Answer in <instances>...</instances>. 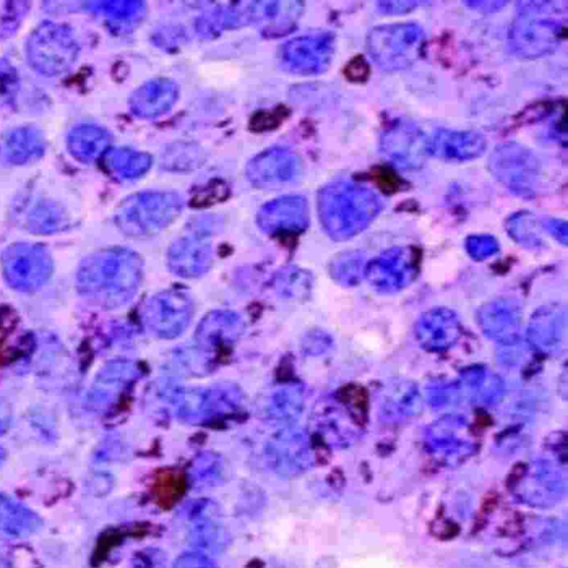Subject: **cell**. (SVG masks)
Segmentation results:
<instances>
[{
  "instance_id": "25",
  "label": "cell",
  "mask_w": 568,
  "mask_h": 568,
  "mask_svg": "<svg viewBox=\"0 0 568 568\" xmlns=\"http://www.w3.org/2000/svg\"><path fill=\"white\" fill-rule=\"evenodd\" d=\"M153 165L150 155L130 148L108 150L104 156L107 172L119 180H135L145 176Z\"/></svg>"
},
{
  "instance_id": "19",
  "label": "cell",
  "mask_w": 568,
  "mask_h": 568,
  "mask_svg": "<svg viewBox=\"0 0 568 568\" xmlns=\"http://www.w3.org/2000/svg\"><path fill=\"white\" fill-rule=\"evenodd\" d=\"M179 98L178 85L157 78L137 88L130 98V108L140 118L150 119L167 113Z\"/></svg>"
},
{
  "instance_id": "20",
  "label": "cell",
  "mask_w": 568,
  "mask_h": 568,
  "mask_svg": "<svg viewBox=\"0 0 568 568\" xmlns=\"http://www.w3.org/2000/svg\"><path fill=\"white\" fill-rule=\"evenodd\" d=\"M149 311L150 326L164 336L179 335L191 319V306L182 294L158 297Z\"/></svg>"
},
{
  "instance_id": "6",
  "label": "cell",
  "mask_w": 568,
  "mask_h": 568,
  "mask_svg": "<svg viewBox=\"0 0 568 568\" xmlns=\"http://www.w3.org/2000/svg\"><path fill=\"white\" fill-rule=\"evenodd\" d=\"M32 68L47 77L68 73L80 55L78 41L70 27L57 23L41 24L26 47Z\"/></svg>"
},
{
  "instance_id": "32",
  "label": "cell",
  "mask_w": 568,
  "mask_h": 568,
  "mask_svg": "<svg viewBox=\"0 0 568 568\" xmlns=\"http://www.w3.org/2000/svg\"><path fill=\"white\" fill-rule=\"evenodd\" d=\"M19 90V75L10 62L0 60V107L10 105Z\"/></svg>"
},
{
  "instance_id": "40",
  "label": "cell",
  "mask_w": 568,
  "mask_h": 568,
  "mask_svg": "<svg viewBox=\"0 0 568 568\" xmlns=\"http://www.w3.org/2000/svg\"><path fill=\"white\" fill-rule=\"evenodd\" d=\"M11 423V411L8 404L0 402V432L4 431L10 426Z\"/></svg>"
},
{
  "instance_id": "35",
  "label": "cell",
  "mask_w": 568,
  "mask_h": 568,
  "mask_svg": "<svg viewBox=\"0 0 568 568\" xmlns=\"http://www.w3.org/2000/svg\"><path fill=\"white\" fill-rule=\"evenodd\" d=\"M173 568H217L215 564L201 553H188L181 555Z\"/></svg>"
},
{
  "instance_id": "36",
  "label": "cell",
  "mask_w": 568,
  "mask_h": 568,
  "mask_svg": "<svg viewBox=\"0 0 568 568\" xmlns=\"http://www.w3.org/2000/svg\"><path fill=\"white\" fill-rule=\"evenodd\" d=\"M422 2H378L377 11L385 15H401L414 11L424 5Z\"/></svg>"
},
{
  "instance_id": "37",
  "label": "cell",
  "mask_w": 568,
  "mask_h": 568,
  "mask_svg": "<svg viewBox=\"0 0 568 568\" xmlns=\"http://www.w3.org/2000/svg\"><path fill=\"white\" fill-rule=\"evenodd\" d=\"M544 228L552 234L557 241L564 245L567 243V223L558 219H548L544 223Z\"/></svg>"
},
{
  "instance_id": "23",
  "label": "cell",
  "mask_w": 568,
  "mask_h": 568,
  "mask_svg": "<svg viewBox=\"0 0 568 568\" xmlns=\"http://www.w3.org/2000/svg\"><path fill=\"white\" fill-rule=\"evenodd\" d=\"M419 389L410 382H394L380 396V411L391 419L408 418L421 411Z\"/></svg>"
},
{
  "instance_id": "1",
  "label": "cell",
  "mask_w": 568,
  "mask_h": 568,
  "mask_svg": "<svg viewBox=\"0 0 568 568\" xmlns=\"http://www.w3.org/2000/svg\"><path fill=\"white\" fill-rule=\"evenodd\" d=\"M141 262L128 249L112 247L96 252L80 266L76 286L88 301L113 307L129 301L136 290Z\"/></svg>"
},
{
  "instance_id": "21",
  "label": "cell",
  "mask_w": 568,
  "mask_h": 568,
  "mask_svg": "<svg viewBox=\"0 0 568 568\" xmlns=\"http://www.w3.org/2000/svg\"><path fill=\"white\" fill-rule=\"evenodd\" d=\"M44 135L33 128L14 129L0 137V160L10 165H25L43 156Z\"/></svg>"
},
{
  "instance_id": "22",
  "label": "cell",
  "mask_w": 568,
  "mask_h": 568,
  "mask_svg": "<svg viewBox=\"0 0 568 568\" xmlns=\"http://www.w3.org/2000/svg\"><path fill=\"white\" fill-rule=\"evenodd\" d=\"M130 373V366L121 362L109 363L102 368L87 395L88 409L95 412L106 410L113 402Z\"/></svg>"
},
{
  "instance_id": "18",
  "label": "cell",
  "mask_w": 568,
  "mask_h": 568,
  "mask_svg": "<svg viewBox=\"0 0 568 568\" xmlns=\"http://www.w3.org/2000/svg\"><path fill=\"white\" fill-rule=\"evenodd\" d=\"M567 317L565 307L544 306L532 317L529 340L537 351L558 354L565 345Z\"/></svg>"
},
{
  "instance_id": "28",
  "label": "cell",
  "mask_w": 568,
  "mask_h": 568,
  "mask_svg": "<svg viewBox=\"0 0 568 568\" xmlns=\"http://www.w3.org/2000/svg\"><path fill=\"white\" fill-rule=\"evenodd\" d=\"M69 219L64 210L51 202H39L26 217V228L37 234H51L64 230Z\"/></svg>"
},
{
  "instance_id": "7",
  "label": "cell",
  "mask_w": 568,
  "mask_h": 568,
  "mask_svg": "<svg viewBox=\"0 0 568 568\" xmlns=\"http://www.w3.org/2000/svg\"><path fill=\"white\" fill-rule=\"evenodd\" d=\"M487 166L491 174L515 195L525 200L535 196L541 166L532 150L519 143L500 144Z\"/></svg>"
},
{
  "instance_id": "4",
  "label": "cell",
  "mask_w": 568,
  "mask_h": 568,
  "mask_svg": "<svg viewBox=\"0 0 568 568\" xmlns=\"http://www.w3.org/2000/svg\"><path fill=\"white\" fill-rule=\"evenodd\" d=\"M183 208L173 192H143L124 200L117 208L116 222L125 233L147 235L173 222Z\"/></svg>"
},
{
  "instance_id": "39",
  "label": "cell",
  "mask_w": 568,
  "mask_h": 568,
  "mask_svg": "<svg viewBox=\"0 0 568 568\" xmlns=\"http://www.w3.org/2000/svg\"><path fill=\"white\" fill-rule=\"evenodd\" d=\"M469 8L484 12V13H493L501 10L504 7H507L508 3L505 2H468L466 3Z\"/></svg>"
},
{
  "instance_id": "11",
  "label": "cell",
  "mask_w": 568,
  "mask_h": 568,
  "mask_svg": "<svg viewBox=\"0 0 568 568\" xmlns=\"http://www.w3.org/2000/svg\"><path fill=\"white\" fill-rule=\"evenodd\" d=\"M428 140L418 125L398 122L382 136V155L404 171L420 169L428 156Z\"/></svg>"
},
{
  "instance_id": "38",
  "label": "cell",
  "mask_w": 568,
  "mask_h": 568,
  "mask_svg": "<svg viewBox=\"0 0 568 568\" xmlns=\"http://www.w3.org/2000/svg\"><path fill=\"white\" fill-rule=\"evenodd\" d=\"M368 68L363 59H355L351 62L348 69V76L353 81H363L366 78Z\"/></svg>"
},
{
  "instance_id": "10",
  "label": "cell",
  "mask_w": 568,
  "mask_h": 568,
  "mask_svg": "<svg viewBox=\"0 0 568 568\" xmlns=\"http://www.w3.org/2000/svg\"><path fill=\"white\" fill-rule=\"evenodd\" d=\"M418 276L415 251L395 246L365 266L364 278L375 289L394 293L410 286Z\"/></svg>"
},
{
  "instance_id": "30",
  "label": "cell",
  "mask_w": 568,
  "mask_h": 568,
  "mask_svg": "<svg viewBox=\"0 0 568 568\" xmlns=\"http://www.w3.org/2000/svg\"><path fill=\"white\" fill-rule=\"evenodd\" d=\"M510 235L522 245L535 247L542 244L537 234V221L532 214L519 213L513 215L508 223Z\"/></svg>"
},
{
  "instance_id": "31",
  "label": "cell",
  "mask_w": 568,
  "mask_h": 568,
  "mask_svg": "<svg viewBox=\"0 0 568 568\" xmlns=\"http://www.w3.org/2000/svg\"><path fill=\"white\" fill-rule=\"evenodd\" d=\"M365 266L362 255L358 252H349L335 263L333 273L341 283L354 286L364 277Z\"/></svg>"
},
{
  "instance_id": "26",
  "label": "cell",
  "mask_w": 568,
  "mask_h": 568,
  "mask_svg": "<svg viewBox=\"0 0 568 568\" xmlns=\"http://www.w3.org/2000/svg\"><path fill=\"white\" fill-rule=\"evenodd\" d=\"M460 387L471 401L487 406L498 402L504 394L500 378L482 367H471L464 371Z\"/></svg>"
},
{
  "instance_id": "2",
  "label": "cell",
  "mask_w": 568,
  "mask_h": 568,
  "mask_svg": "<svg viewBox=\"0 0 568 568\" xmlns=\"http://www.w3.org/2000/svg\"><path fill=\"white\" fill-rule=\"evenodd\" d=\"M384 203L371 188L352 181H336L318 195V213L327 233L338 241L364 231L380 215Z\"/></svg>"
},
{
  "instance_id": "27",
  "label": "cell",
  "mask_w": 568,
  "mask_h": 568,
  "mask_svg": "<svg viewBox=\"0 0 568 568\" xmlns=\"http://www.w3.org/2000/svg\"><path fill=\"white\" fill-rule=\"evenodd\" d=\"M87 9L104 15L112 26L117 28H129L138 24L144 17L146 5L134 0H121V2H95L86 4Z\"/></svg>"
},
{
  "instance_id": "29",
  "label": "cell",
  "mask_w": 568,
  "mask_h": 568,
  "mask_svg": "<svg viewBox=\"0 0 568 568\" xmlns=\"http://www.w3.org/2000/svg\"><path fill=\"white\" fill-rule=\"evenodd\" d=\"M194 512H191L193 521L192 534L196 542L202 546L212 547L222 542L223 532L220 523L214 519L215 512L213 505H196Z\"/></svg>"
},
{
  "instance_id": "13",
  "label": "cell",
  "mask_w": 568,
  "mask_h": 568,
  "mask_svg": "<svg viewBox=\"0 0 568 568\" xmlns=\"http://www.w3.org/2000/svg\"><path fill=\"white\" fill-rule=\"evenodd\" d=\"M213 220H200L181 239L177 240L170 249V263L181 274H198L205 270L212 261V234Z\"/></svg>"
},
{
  "instance_id": "17",
  "label": "cell",
  "mask_w": 568,
  "mask_h": 568,
  "mask_svg": "<svg viewBox=\"0 0 568 568\" xmlns=\"http://www.w3.org/2000/svg\"><path fill=\"white\" fill-rule=\"evenodd\" d=\"M487 148L478 132L439 130L428 140V156L446 161H470L482 157Z\"/></svg>"
},
{
  "instance_id": "14",
  "label": "cell",
  "mask_w": 568,
  "mask_h": 568,
  "mask_svg": "<svg viewBox=\"0 0 568 568\" xmlns=\"http://www.w3.org/2000/svg\"><path fill=\"white\" fill-rule=\"evenodd\" d=\"M483 334L504 346L516 345L521 330L522 311L516 300L499 299L484 305L478 315Z\"/></svg>"
},
{
  "instance_id": "34",
  "label": "cell",
  "mask_w": 568,
  "mask_h": 568,
  "mask_svg": "<svg viewBox=\"0 0 568 568\" xmlns=\"http://www.w3.org/2000/svg\"><path fill=\"white\" fill-rule=\"evenodd\" d=\"M460 397V389L456 386H432L428 389L430 403L433 407H446L456 402Z\"/></svg>"
},
{
  "instance_id": "3",
  "label": "cell",
  "mask_w": 568,
  "mask_h": 568,
  "mask_svg": "<svg viewBox=\"0 0 568 568\" xmlns=\"http://www.w3.org/2000/svg\"><path fill=\"white\" fill-rule=\"evenodd\" d=\"M510 31L513 51L524 59L554 52L566 35L568 3L522 2Z\"/></svg>"
},
{
  "instance_id": "16",
  "label": "cell",
  "mask_w": 568,
  "mask_h": 568,
  "mask_svg": "<svg viewBox=\"0 0 568 568\" xmlns=\"http://www.w3.org/2000/svg\"><path fill=\"white\" fill-rule=\"evenodd\" d=\"M309 205L302 196H285L266 204L258 214V223L271 234L299 233L309 226Z\"/></svg>"
},
{
  "instance_id": "12",
  "label": "cell",
  "mask_w": 568,
  "mask_h": 568,
  "mask_svg": "<svg viewBox=\"0 0 568 568\" xmlns=\"http://www.w3.org/2000/svg\"><path fill=\"white\" fill-rule=\"evenodd\" d=\"M302 173V161L292 150L276 147L252 159L245 169L249 181L257 188H279L297 182Z\"/></svg>"
},
{
  "instance_id": "24",
  "label": "cell",
  "mask_w": 568,
  "mask_h": 568,
  "mask_svg": "<svg viewBox=\"0 0 568 568\" xmlns=\"http://www.w3.org/2000/svg\"><path fill=\"white\" fill-rule=\"evenodd\" d=\"M110 143V134L95 124H82L69 137L71 154L82 162H93L104 157Z\"/></svg>"
},
{
  "instance_id": "8",
  "label": "cell",
  "mask_w": 568,
  "mask_h": 568,
  "mask_svg": "<svg viewBox=\"0 0 568 568\" xmlns=\"http://www.w3.org/2000/svg\"><path fill=\"white\" fill-rule=\"evenodd\" d=\"M2 271L8 285L16 291L32 292L44 287L53 273V261L44 245L15 243L2 255Z\"/></svg>"
},
{
  "instance_id": "9",
  "label": "cell",
  "mask_w": 568,
  "mask_h": 568,
  "mask_svg": "<svg viewBox=\"0 0 568 568\" xmlns=\"http://www.w3.org/2000/svg\"><path fill=\"white\" fill-rule=\"evenodd\" d=\"M335 50V36L331 33H317L287 41L280 49L279 59L286 71L314 76L330 68Z\"/></svg>"
},
{
  "instance_id": "33",
  "label": "cell",
  "mask_w": 568,
  "mask_h": 568,
  "mask_svg": "<svg viewBox=\"0 0 568 568\" xmlns=\"http://www.w3.org/2000/svg\"><path fill=\"white\" fill-rule=\"evenodd\" d=\"M466 246L469 255L478 262L495 256L499 250L497 240L488 234H475L469 237Z\"/></svg>"
},
{
  "instance_id": "5",
  "label": "cell",
  "mask_w": 568,
  "mask_h": 568,
  "mask_svg": "<svg viewBox=\"0 0 568 568\" xmlns=\"http://www.w3.org/2000/svg\"><path fill=\"white\" fill-rule=\"evenodd\" d=\"M424 29L415 23L377 26L371 31L366 48L375 64L387 72L404 71L420 58Z\"/></svg>"
},
{
  "instance_id": "15",
  "label": "cell",
  "mask_w": 568,
  "mask_h": 568,
  "mask_svg": "<svg viewBox=\"0 0 568 568\" xmlns=\"http://www.w3.org/2000/svg\"><path fill=\"white\" fill-rule=\"evenodd\" d=\"M461 333L458 315L448 307H434L423 313L416 325V339L430 352L449 350L457 343Z\"/></svg>"
}]
</instances>
